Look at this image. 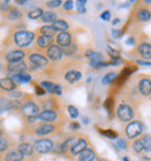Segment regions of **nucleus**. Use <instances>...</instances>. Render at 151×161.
Returning a JSON list of instances; mask_svg holds the SVG:
<instances>
[{"label": "nucleus", "instance_id": "19", "mask_svg": "<svg viewBox=\"0 0 151 161\" xmlns=\"http://www.w3.org/2000/svg\"><path fill=\"white\" fill-rule=\"evenodd\" d=\"M138 53L144 58H151V44L143 43L138 47Z\"/></svg>", "mask_w": 151, "mask_h": 161}, {"label": "nucleus", "instance_id": "59", "mask_svg": "<svg viewBox=\"0 0 151 161\" xmlns=\"http://www.w3.org/2000/svg\"><path fill=\"white\" fill-rule=\"evenodd\" d=\"M1 133H3V132H1V130H0V137H1Z\"/></svg>", "mask_w": 151, "mask_h": 161}, {"label": "nucleus", "instance_id": "42", "mask_svg": "<svg viewBox=\"0 0 151 161\" xmlns=\"http://www.w3.org/2000/svg\"><path fill=\"white\" fill-rule=\"evenodd\" d=\"M72 7H73V3H72V1H65V3H64V8H65L66 11L72 9Z\"/></svg>", "mask_w": 151, "mask_h": 161}, {"label": "nucleus", "instance_id": "20", "mask_svg": "<svg viewBox=\"0 0 151 161\" xmlns=\"http://www.w3.org/2000/svg\"><path fill=\"white\" fill-rule=\"evenodd\" d=\"M96 158V154L92 149H84L79 155V161H93Z\"/></svg>", "mask_w": 151, "mask_h": 161}, {"label": "nucleus", "instance_id": "13", "mask_svg": "<svg viewBox=\"0 0 151 161\" xmlns=\"http://www.w3.org/2000/svg\"><path fill=\"white\" fill-rule=\"evenodd\" d=\"M55 131V126L50 124H42L35 130V133L37 136H45L49 133H52Z\"/></svg>", "mask_w": 151, "mask_h": 161}, {"label": "nucleus", "instance_id": "55", "mask_svg": "<svg viewBox=\"0 0 151 161\" xmlns=\"http://www.w3.org/2000/svg\"><path fill=\"white\" fill-rule=\"evenodd\" d=\"M127 43H129V44H133L134 42H133V39H129V40L127 41Z\"/></svg>", "mask_w": 151, "mask_h": 161}, {"label": "nucleus", "instance_id": "16", "mask_svg": "<svg viewBox=\"0 0 151 161\" xmlns=\"http://www.w3.org/2000/svg\"><path fill=\"white\" fill-rule=\"evenodd\" d=\"M18 151L20 152L22 155H32L34 153V146H32L30 144H28V142H22L19 145V148Z\"/></svg>", "mask_w": 151, "mask_h": 161}, {"label": "nucleus", "instance_id": "46", "mask_svg": "<svg viewBox=\"0 0 151 161\" xmlns=\"http://www.w3.org/2000/svg\"><path fill=\"white\" fill-rule=\"evenodd\" d=\"M55 93H56V95H60V93H62V88H60V85L56 84V86H55Z\"/></svg>", "mask_w": 151, "mask_h": 161}, {"label": "nucleus", "instance_id": "30", "mask_svg": "<svg viewBox=\"0 0 151 161\" xmlns=\"http://www.w3.org/2000/svg\"><path fill=\"white\" fill-rule=\"evenodd\" d=\"M41 86L44 89V90H47L48 92H50V93H55V86H56V84H54V83H51V82H42L41 83Z\"/></svg>", "mask_w": 151, "mask_h": 161}, {"label": "nucleus", "instance_id": "22", "mask_svg": "<svg viewBox=\"0 0 151 161\" xmlns=\"http://www.w3.org/2000/svg\"><path fill=\"white\" fill-rule=\"evenodd\" d=\"M52 28L55 29L56 32L58 31V32L62 33L69 28V25L65 20H56L55 22L52 24Z\"/></svg>", "mask_w": 151, "mask_h": 161}, {"label": "nucleus", "instance_id": "23", "mask_svg": "<svg viewBox=\"0 0 151 161\" xmlns=\"http://www.w3.org/2000/svg\"><path fill=\"white\" fill-rule=\"evenodd\" d=\"M80 78H81V74L79 71H75V70H71L65 75V80H68L69 83H75L77 80H79Z\"/></svg>", "mask_w": 151, "mask_h": 161}, {"label": "nucleus", "instance_id": "39", "mask_svg": "<svg viewBox=\"0 0 151 161\" xmlns=\"http://www.w3.org/2000/svg\"><path fill=\"white\" fill-rule=\"evenodd\" d=\"M60 4H62L60 0H52V1H48L47 3V6H49V7H58Z\"/></svg>", "mask_w": 151, "mask_h": 161}, {"label": "nucleus", "instance_id": "35", "mask_svg": "<svg viewBox=\"0 0 151 161\" xmlns=\"http://www.w3.org/2000/svg\"><path fill=\"white\" fill-rule=\"evenodd\" d=\"M133 147H134V151H135L136 153H141L142 151H143V145L141 144V141L139 140H137V141H135L134 144H133Z\"/></svg>", "mask_w": 151, "mask_h": 161}, {"label": "nucleus", "instance_id": "52", "mask_svg": "<svg viewBox=\"0 0 151 161\" xmlns=\"http://www.w3.org/2000/svg\"><path fill=\"white\" fill-rule=\"evenodd\" d=\"M78 12H79V13H85V7H78Z\"/></svg>", "mask_w": 151, "mask_h": 161}, {"label": "nucleus", "instance_id": "48", "mask_svg": "<svg viewBox=\"0 0 151 161\" xmlns=\"http://www.w3.org/2000/svg\"><path fill=\"white\" fill-rule=\"evenodd\" d=\"M8 6H9V3H8V1H4V3H1V8H3L4 11L7 9Z\"/></svg>", "mask_w": 151, "mask_h": 161}, {"label": "nucleus", "instance_id": "14", "mask_svg": "<svg viewBox=\"0 0 151 161\" xmlns=\"http://www.w3.org/2000/svg\"><path fill=\"white\" fill-rule=\"evenodd\" d=\"M37 118L44 121H52L57 118V114H56V112L52 111V110H45L43 112H41L40 114L37 116Z\"/></svg>", "mask_w": 151, "mask_h": 161}, {"label": "nucleus", "instance_id": "41", "mask_svg": "<svg viewBox=\"0 0 151 161\" xmlns=\"http://www.w3.org/2000/svg\"><path fill=\"white\" fill-rule=\"evenodd\" d=\"M101 19H102V20H106V21H109L111 20V12H109V11L103 12L102 14H101Z\"/></svg>", "mask_w": 151, "mask_h": 161}, {"label": "nucleus", "instance_id": "3", "mask_svg": "<svg viewBox=\"0 0 151 161\" xmlns=\"http://www.w3.org/2000/svg\"><path fill=\"white\" fill-rule=\"evenodd\" d=\"M141 132H142V124L139 121H133V123L128 125L127 129H126V134L130 139H134L137 136H139Z\"/></svg>", "mask_w": 151, "mask_h": 161}, {"label": "nucleus", "instance_id": "12", "mask_svg": "<svg viewBox=\"0 0 151 161\" xmlns=\"http://www.w3.org/2000/svg\"><path fill=\"white\" fill-rule=\"evenodd\" d=\"M0 88L5 90V91L12 92L16 88V84L13 82L12 78H0Z\"/></svg>", "mask_w": 151, "mask_h": 161}, {"label": "nucleus", "instance_id": "49", "mask_svg": "<svg viewBox=\"0 0 151 161\" xmlns=\"http://www.w3.org/2000/svg\"><path fill=\"white\" fill-rule=\"evenodd\" d=\"M85 4H86V1L85 0H81V1H77V7H84L85 6Z\"/></svg>", "mask_w": 151, "mask_h": 161}, {"label": "nucleus", "instance_id": "7", "mask_svg": "<svg viewBox=\"0 0 151 161\" xmlns=\"http://www.w3.org/2000/svg\"><path fill=\"white\" fill-rule=\"evenodd\" d=\"M86 56L91 60V62H90L91 67H94V68H96L100 63H102V62H103L102 55H101V54H99V53L92 52V50H87V52H86Z\"/></svg>", "mask_w": 151, "mask_h": 161}, {"label": "nucleus", "instance_id": "11", "mask_svg": "<svg viewBox=\"0 0 151 161\" xmlns=\"http://www.w3.org/2000/svg\"><path fill=\"white\" fill-rule=\"evenodd\" d=\"M24 57V52L23 50H14V52L8 53L6 55V60L9 63H14V62H19Z\"/></svg>", "mask_w": 151, "mask_h": 161}, {"label": "nucleus", "instance_id": "31", "mask_svg": "<svg viewBox=\"0 0 151 161\" xmlns=\"http://www.w3.org/2000/svg\"><path fill=\"white\" fill-rule=\"evenodd\" d=\"M42 14H43V11L41 8H35V9H33V11L28 13V16L30 19H39V18L42 16Z\"/></svg>", "mask_w": 151, "mask_h": 161}, {"label": "nucleus", "instance_id": "37", "mask_svg": "<svg viewBox=\"0 0 151 161\" xmlns=\"http://www.w3.org/2000/svg\"><path fill=\"white\" fill-rule=\"evenodd\" d=\"M63 50V53H65V54H68V55H71V54H73V53L76 52V47L75 46H68V47H64V49H62Z\"/></svg>", "mask_w": 151, "mask_h": 161}, {"label": "nucleus", "instance_id": "58", "mask_svg": "<svg viewBox=\"0 0 151 161\" xmlns=\"http://www.w3.org/2000/svg\"><path fill=\"white\" fill-rule=\"evenodd\" d=\"M145 4H151V1H149V0H148V1H145Z\"/></svg>", "mask_w": 151, "mask_h": 161}, {"label": "nucleus", "instance_id": "29", "mask_svg": "<svg viewBox=\"0 0 151 161\" xmlns=\"http://www.w3.org/2000/svg\"><path fill=\"white\" fill-rule=\"evenodd\" d=\"M141 144L143 145V148L147 149V151H151V137L150 136H144L142 139H141Z\"/></svg>", "mask_w": 151, "mask_h": 161}, {"label": "nucleus", "instance_id": "6", "mask_svg": "<svg viewBox=\"0 0 151 161\" xmlns=\"http://www.w3.org/2000/svg\"><path fill=\"white\" fill-rule=\"evenodd\" d=\"M27 70V65L24 62L19 61V62H14V63H9L8 64V71L13 75L16 74H23Z\"/></svg>", "mask_w": 151, "mask_h": 161}, {"label": "nucleus", "instance_id": "1", "mask_svg": "<svg viewBox=\"0 0 151 161\" xmlns=\"http://www.w3.org/2000/svg\"><path fill=\"white\" fill-rule=\"evenodd\" d=\"M35 34L33 32H28V31H20L14 34V42H15L19 47H27L32 43L34 40Z\"/></svg>", "mask_w": 151, "mask_h": 161}, {"label": "nucleus", "instance_id": "36", "mask_svg": "<svg viewBox=\"0 0 151 161\" xmlns=\"http://www.w3.org/2000/svg\"><path fill=\"white\" fill-rule=\"evenodd\" d=\"M8 147V141L7 139H5V138H0V152H4L6 151Z\"/></svg>", "mask_w": 151, "mask_h": 161}, {"label": "nucleus", "instance_id": "51", "mask_svg": "<svg viewBox=\"0 0 151 161\" xmlns=\"http://www.w3.org/2000/svg\"><path fill=\"white\" fill-rule=\"evenodd\" d=\"M71 129H79V124H78V123H72Z\"/></svg>", "mask_w": 151, "mask_h": 161}, {"label": "nucleus", "instance_id": "18", "mask_svg": "<svg viewBox=\"0 0 151 161\" xmlns=\"http://www.w3.org/2000/svg\"><path fill=\"white\" fill-rule=\"evenodd\" d=\"M22 159H23V155L19 151H9L5 157L6 161H22Z\"/></svg>", "mask_w": 151, "mask_h": 161}, {"label": "nucleus", "instance_id": "57", "mask_svg": "<svg viewBox=\"0 0 151 161\" xmlns=\"http://www.w3.org/2000/svg\"><path fill=\"white\" fill-rule=\"evenodd\" d=\"M123 161H129V159L128 158H123Z\"/></svg>", "mask_w": 151, "mask_h": 161}, {"label": "nucleus", "instance_id": "38", "mask_svg": "<svg viewBox=\"0 0 151 161\" xmlns=\"http://www.w3.org/2000/svg\"><path fill=\"white\" fill-rule=\"evenodd\" d=\"M107 52H108V54H109V55L113 57V58H117V57H119V55H120L117 50L111 48V47H107Z\"/></svg>", "mask_w": 151, "mask_h": 161}, {"label": "nucleus", "instance_id": "24", "mask_svg": "<svg viewBox=\"0 0 151 161\" xmlns=\"http://www.w3.org/2000/svg\"><path fill=\"white\" fill-rule=\"evenodd\" d=\"M56 18H57L56 13L51 12V11L43 12V14H42V16H41V19H42V21H43V22H52V24L56 21Z\"/></svg>", "mask_w": 151, "mask_h": 161}, {"label": "nucleus", "instance_id": "45", "mask_svg": "<svg viewBox=\"0 0 151 161\" xmlns=\"http://www.w3.org/2000/svg\"><path fill=\"white\" fill-rule=\"evenodd\" d=\"M9 96L12 97V98H20V97H22V92H18V91H12V92L9 93Z\"/></svg>", "mask_w": 151, "mask_h": 161}, {"label": "nucleus", "instance_id": "32", "mask_svg": "<svg viewBox=\"0 0 151 161\" xmlns=\"http://www.w3.org/2000/svg\"><path fill=\"white\" fill-rule=\"evenodd\" d=\"M116 78V74L115 73H109L107 74L106 76L103 77L102 80V84H109V83H112V82H114Z\"/></svg>", "mask_w": 151, "mask_h": 161}, {"label": "nucleus", "instance_id": "33", "mask_svg": "<svg viewBox=\"0 0 151 161\" xmlns=\"http://www.w3.org/2000/svg\"><path fill=\"white\" fill-rule=\"evenodd\" d=\"M100 133H102L105 137L107 138H116L117 137V133L113 130H100Z\"/></svg>", "mask_w": 151, "mask_h": 161}, {"label": "nucleus", "instance_id": "27", "mask_svg": "<svg viewBox=\"0 0 151 161\" xmlns=\"http://www.w3.org/2000/svg\"><path fill=\"white\" fill-rule=\"evenodd\" d=\"M40 31L43 36H49V37H51L56 33L55 29L52 28V26H43V27H41Z\"/></svg>", "mask_w": 151, "mask_h": 161}, {"label": "nucleus", "instance_id": "25", "mask_svg": "<svg viewBox=\"0 0 151 161\" xmlns=\"http://www.w3.org/2000/svg\"><path fill=\"white\" fill-rule=\"evenodd\" d=\"M151 18V13L145 9V8H142V9H139L138 13H137V19L138 21H148L150 20Z\"/></svg>", "mask_w": 151, "mask_h": 161}, {"label": "nucleus", "instance_id": "43", "mask_svg": "<svg viewBox=\"0 0 151 161\" xmlns=\"http://www.w3.org/2000/svg\"><path fill=\"white\" fill-rule=\"evenodd\" d=\"M117 147H119V148H126V147H127V145H126V141L123 140V139H119V140H117Z\"/></svg>", "mask_w": 151, "mask_h": 161}, {"label": "nucleus", "instance_id": "15", "mask_svg": "<svg viewBox=\"0 0 151 161\" xmlns=\"http://www.w3.org/2000/svg\"><path fill=\"white\" fill-rule=\"evenodd\" d=\"M86 145H87V142H86L85 139H79V140L77 141L75 145L71 147V153L72 154L81 153L84 149H86Z\"/></svg>", "mask_w": 151, "mask_h": 161}, {"label": "nucleus", "instance_id": "10", "mask_svg": "<svg viewBox=\"0 0 151 161\" xmlns=\"http://www.w3.org/2000/svg\"><path fill=\"white\" fill-rule=\"evenodd\" d=\"M56 40H57V43L60 44V46H62V47L64 48V47H68V46L71 44L72 37L68 32H62L57 35Z\"/></svg>", "mask_w": 151, "mask_h": 161}, {"label": "nucleus", "instance_id": "9", "mask_svg": "<svg viewBox=\"0 0 151 161\" xmlns=\"http://www.w3.org/2000/svg\"><path fill=\"white\" fill-rule=\"evenodd\" d=\"M48 57L52 61H58L60 60V57L63 55V50L58 47V46H51L48 48Z\"/></svg>", "mask_w": 151, "mask_h": 161}, {"label": "nucleus", "instance_id": "56", "mask_svg": "<svg viewBox=\"0 0 151 161\" xmlns=\"http://www.w3.org/2000/svg\"><path fill=\"white\" fill-rule=\"evenodd\" d=\"M83 120H84V123H85V124H87V123H88V119H87V118H84Z\"/></svg>", "mask_w": 151, "mask_h": 161}, {"label": "nucleus", "instance_id": "2", "mask_svg": "<svg viewBox=\"0 0 151 161\" xmlns=\"http://www.w3.org/2000/svg\"><path fill=\"white\" fill-rule=\"evenodd\" d=\"M52 147H54V144L49 139H40V140H36L34 142V149L40 154L48 153L52 149Z\"/></svg>", "mask_w": 151, "mask_h": 161}, {"label": "nucleus", "instance_id": "4", "mask_svg": "<svg viewBox=\"0 0 151 161\" xmlns=\"http://www.w3.org/2000/svg\"><path fill=\"white\" fill-rule=\"evenodd\" d=\"M21 113L29 118L36 117V114L39 113V106L33 102H28L21 106Z\"/></svg>", "mask_w": 151, "mask_h": 161}, {"label": "nucleus", "instance_id": "54", "mask_svg": "<svg viewBox=\"0 0 151 161\" xmlns=\"http://www.w3.org/2000/svg\"><path fill=\"white\" fill-rule=\"evenodd\" d=\"M119 22H120L119 19H114V20H113V25H117Z\"/></svg>", "mask_w": 151, "mask_h": 161}, {"label": "nucleus", "instance_id": "44", "mask_svg": "<svg viewBox=\"0 0 151 161\" xmlns=\"http://www.w3.org/2000/svg\"><path fill=\"white\" fill-rule=\"evenodd\" d=\"M35 90H36V93H37L39 96H41V95H44V93H45V90H44L43 88H41V86H37V85L35 86Z\"/></svg>", "mask_w": 151, "mask_h": 161}, {"label": "nucleus", "instance_id": "47", "mask_svg": "<svg viewBox=\"0 0 151 161\" xmlns=\"http://www.w3.org/2000/svg\"><path fill=\"white\" fill-rule=\"evenodd\" d=\"M112 35L114 37H119L120 36V31H117V29H113L112 31Z\"/></svg>", "mask_w": 151, "mask_h": 161}, {"label": "nucleus", "instance_id": "50", "mask_svg": "<svg viewBox=\"0 0 151 161\" xmlns=\"http://www.w3.org/2000/svg\"><path fill=\"white\" fill-rule=\"evenodd\" d=\"M137 63H139V64L149 65V67H151V63H150V62H144V61H137Z\"/></svg>", "mask_w": 151, "mask_h": 161}, {"label": "nucleus", "instance_id": "53", "mask_svg": "<svg viewBox=\"0 0 151 161\" xmlns=\"http://www.w3.org/2000/svg\"><path fill=\"white\" fill-rule=\"evenodd\" d=\"M26 3H27V1H20V0H18V1H16V4H19V5H23V4H26Z\"/></svg>", "mask_w": 151, "mask_h": 161}, {"label": "nucleus", "instance_id": "5", "mask_svg": "<svg viewBox=\"0 0 151 161\" xmlns=\"http://www.w3.org/2000/svg\"><path fill=\"white\" fill-rule=\"evenodd\" d=\"M117 117L122 121H128L134 117V112H133V110L130 109V106H128V105H126V104H122V105H120L119 109H117Z\"/></svg>", "mask_w": 151, "mask_h": 161}, {"label": "nucleus", "instance_id": "8", "mask_svg": "<svg viewBox=\"0 0 151 161\" xmlns=\"http://www.w3.org/2000/svg\"><path fill=\"white\" fill-rule=\"evenodd\" d=\"M29 61L35 67H44V65L48 64V60L44 56L40 55V54H32L29 56Z\"/></svg>", "mask_w": 151, "mask_h": 161}, {"label": "nucleus", "instance_id": "17", "mask_svg": "<svg viewBox=\"0 0 151 161\" xmlns=\"http://www.w3.org/2000/svg\"><path fill=\"white\" fill-rule=\"evenodd\" d=\"M51 43H52V37L43 36V35L37 37V46L40 48H49V47H51Z\"/></svg>", "mask_w": 151, "mask_h": 161}, {"label": "nucleus", "instance_id": "40", "mask_svg": "<svg viewBox=\"0 0 151 161\" xmlns=\"http://www.w3.org/2000/svg\"><path fill=\"white\" fill-rule=\"evenodd\" d=\"M30 78L32 77L29 76V75H27V74H21V83H27V82H29L30 80Z\"/></svg>", "mask_w": 151, "mask_h": 161}, {"label": "nucleus", "instance_id": "26", "mask_svg": "<svg viewBox=\"0 0 151 161\" xmlns=\"http://www.w3.org/2000/svg\"><path fill=\"white\" fill-rule=\"evenodd\" d=\"M7 18L9 20H16V19H20L21 18V12L16 8H11L7 13Z\"/></svg>", "mask_w": 151, "mask_h": 161}, {"label": "nucleus", "instance_id": "28", "mask_svg": "<svg viewBox=\"0 0 151 161\" xmlns=\"http://www.w3.org/2000/svg\"><path fill=\"white\" fill-rule=\"evenodd\" d=\"M9 109H11V102L5 98H0V113L5 112Z\"/></svg>", "mask_w": 151, "mask_h": 161}, {"label": "nucleus", "instance_id": "21", "mask_svg": "<svg viewBox=\"0 0 151 161\" xmlns=\"http://www.w3.org/2000/svg\"><path fill=\"white\" fill-rule=\"evenodd\" d=\"M138 88L143 95H149L151 92V82L149 80H142L139 82Z\"/></svg>", "mask_w": 151, "mask_h": 161}, {"label": "nucleus", "instance_id": "34", "mask_svg": "<svg viewBox=\"0 0 151 161\" xmlns=\"http://www.w3.org/2000/svg\"><path fill=\"white\" fill-rule=\"evenodd\" d=\"M68 111H69V113H70V116H71L72 118H77L78 116H79V111H78V109L75 108L73 105H69Z\"/></svg>", "mask_w": 151, "mask_h": 161}]
</instances>
